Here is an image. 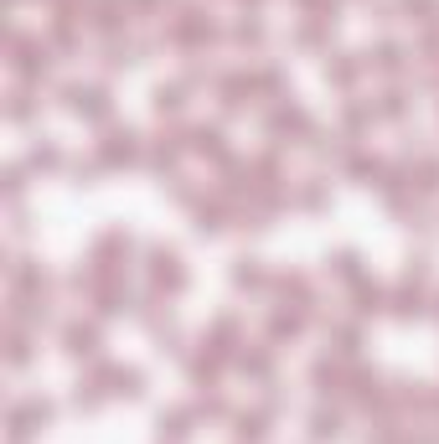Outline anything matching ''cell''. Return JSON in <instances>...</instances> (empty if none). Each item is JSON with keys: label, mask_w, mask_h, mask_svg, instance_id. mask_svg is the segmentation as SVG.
Wrapping results in <instances>:
<instances>
[{"label": "cell", "mask_w": 439, "mask_h": 444, "mask_svg": "<svg viewBox=\"0 0 439 444\" xmlns=\"http://www.w3.org/2000/svg\"><path fill=\"white\" fill-rule=\"evenodd\" d=\"M68 109H73V114H83V119H104L109 114V94H104V88H68Z\"/></svg>", "instance_id": "obj_1"}, {"label": "cell", "mask_w": 439, "mask_h": 444, "mask_svg": "<svg viewBox=\"0 0 439 444\" xmlns=\"http://www.w3.org/2000/svg\"><path fill=\"white\" fill-rule=\"evenodd\" d=\"M16 73L21 78H41L47 73V52H41L36 41H16Z\"/></svg>", "instance_id": "obj_2"}, {"label": "cell", "mask_w": 439, "mask_h": 444, "mask_svg": "<svg viewBox=\"0 0 439 444\" xmlns=\"http://www.w3.org/2000/svg\"><path fill=\"white\" fill-rule=\"evenodd\" d=\"M135 161V135H109V145H104V166H129Z\"/></svg>", "instance_id": "obj_3"}, {"label": "cell", "mask_w": 439, "mask_h": 444, "mask_svg": "<svg viewBox=\"0 0 439 444\" xmlns=\"http://www.w3.org/2000/svg\"><path fill=\"white\" fill-rule=\"evenodd\" d=\"M68 351L73 357H94L99 351V331L94 326H68Z\"/></svg>", "instance_id": "obj_4"}, {"label": "cell", "mask_w": 439, "mask_h": 444, "mask_svg": "<svg viewBox=\"0 0 439 444\" xmlns=\"http://www.w3.org/2000/svg\"><path fill=\"white\" fill-rule=\"evenodd\" d=\"M191 150H202V155H217V161H223V129H196L191 135Z\"/></svg>", "instance_id": "obj_5"}, {"label": "cell", "mask_w": 439, "mask_h": 444, "mask_svg": "<svg viewBox=\"0 0 439 444\" xmlns=\"http://www.w3.org/2000/svg\"><path fill=\"white\" fill-rule=\"evenodd\" d=\"M311 434H316V439H336V434H341V418L326 413V408H316V413H311Z\"/></svg>", "instance_id": "obj_6"}, {"label": "cell", "mask_w": 439, "mask_h": 444, "mask_svg": "<svg viewBox=\"0 0 439 444\" xmlns=\"http://www.w3.org/2000/svg\"><path fill=\"white\" fill-rule=\"evenodd\" d=\"M109 383H114V393L135 398V393H140V372H135V367H114V372H109Z\"/></svg>", "instance_id": "obj_7"}, {"label": "cell", "mask_w": 439, "mask_h": 444, "mask_svg": "<svg viewBox=\"0 0 439 444\" xmlns=\"http://www.w3.org/2000/svg\"><path fill=\"white\" fill-rule=\"evenodd\" d=\"M233 279L243 284V290H258V284H263V269H258L253 258H238V269H233Z\"/></svg>", "instance_id": "obj_8"}, {"label": "cell", "mask_w": 439, "mask_h": 444, "mask_svg": "<svg viewBox=\"0 0 439 444\" xmlns=\"http://www.w3.org/2000/svg\"><path fill=\"white\" fill-rule=\"evenodd\" d=\"M238 439H243V444H258V439H263V413H243V418H238Z\"/></svg>", "instance_id": "obj_9"}, {"label": "cell", "mask_w": 439, "mask_h": 444, "mask_svg": "<svg viewBox=\"0 0 439 444\" xmlns=\"http://www.w3.org/2000/svg\"><path fill=\"white\" fill-rule=\"evenodd\" d=\"M419 310H424L419 284H403V290H398V316H419Z\"/></svg>", "instance_id": "obj_10"}, {"label": "cell", "mask_w": 439, "mask_h": 444, "mask_svg": "<svg viewBox=\"0 0 439 444\" xmlns=\"http://www.w3.org/2000/svg\"><path fill=\"white\" fill-rule=\"evenodd\" d=\"M372 310H383V290L378 284H362L357 290V316H372Z\"/></svg>", "instance_id": "obj_11"}, {"label": "cell", "mask_w": 439, "mask_h": 444, "mask_svg": "<svg viewBox=\"0 0 439 444\" xmlns=\"http://www.w3.org/2000/svg\"><path fill=\"white\" fill-rule=\"evenodd\" d=\"M316 388H321V393H336V388H341L336 362H316Z\"/></svg>", "instance_id": "obj_12"}, {"label": "cell", "mask_w": 439, "mask_h": 444, "mask_svg": "<svg viewBox=\"0 0 439 444\" xmlns=\"http://www.w3.org/2000/svg\"><path fill=\"white\" fill-rule=\"evenodd\" d=\"M161 434L181 439V434H186V408H171V413H161Z\"/></svg>", "instance_id": "obj_13"}, {"label": "cell", "mask_w": 439, "mask_h": 444, "mask_svg": "<svg viewBox=\"0 0 439 444\" xmlns=\"http://www.w3.org/2000/svg\"><path fill=\"white\" fill-rule=\"evenodd\" d=\"M156 109L161 114H176V109H181V88H156Z\"/></svg>", "instance_id": "obj_14"}, {"label": "cell", "mask_w": 439, "mask_h": 444, "mask_svg": "<svg viewBox=\"0 0 439 444\" xmlns=\"http://www.w3.org/2000/svg\"><path fill=\"white\" fill-rule=\"evenodd\" d=\"M398 62H403V52L393 47V41H383V47H378V68L383 73H398Z\"/></svg>", "instance_id": "obj_15"}, {"label": "cell", "mask_w": 439, "mask_h": 444, "mask_svg": "<svg viewBox=\"0 0 439 444\" xmlns=\"http://www.w3.org/2000/svg\"><path fill=\"white\" fill-rule=\"evenodd\" d=\"M217 228H223V217H217L212 207H202V212H196V233H217Z\"/></svg>", "instance_id": "obj_16"}, {"label": "cell", "mask_w": 439, "mask_h": 444, "mask_svg": "<svg viewBox=\"0 0 439 444\" xmlns=\"http://www.w3.org/2000/svg\"><path fill=\"white\" fill-rule=\"evenodd\" d=\"M336 274H341V279H357V253H351V248L336 253Z\"/></svg>", "instance_id": "obj_17"}, {"label": "cell", "mask_w": 439, "mask_h": 444, "mask_svg": "<svg viewBox=\"0 0 439 444\" xmlns=\"http://www.w3.org/2000/svg\"><path fill=\"white\" fill-rule=\"evenodd\" d=\"M31 166H57V150L52 145H36L31 150Z\"/></svg>", "instance_id": "obj_18"}, {"label": "cell", "mask_w": 439, "mask_h": 444, "mask_svg": "<svg viewBox=\"0 0 439 444\" xmlns=\"http://www.w3.org/2000/svg\"><path fill=\"white\" fill-rule=\"evenodd\" d=\"M326 73H331L336 83H351V78H357V68H351V62H331V68H326Z\"/></svg>", "instance_id": "obj_19"}, {"label": "cell", "mask_w": 439, "mask_h": 444, "mask_svg": "<svg viewBox=\"0 0 439 444\" xmlns=\"http://www.w3.org/2000/svg\"><path fill=\"white\" fill-rule=\"evenodd\" d=\"M26 357H31V351H26V336H16V341H11V362L21 367V362H26Z\"/></svg>", "instance_id": "obj_20"}, {"label": "cell", "mask_w": 439, "mask_h": 444, "mask_svg": "<svg viewBox=\"0 0 439 444\" xmlns=\"http://www.w3.org/2000/svg\"><path fill=\"white\" fill-rule=\"evenodd\" d=\"M434 0H403V11H429Z\"/></svg>", "instance_id": "obj_21"}]
</instances>
